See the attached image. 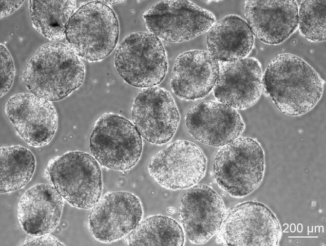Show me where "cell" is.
<instances>
[{
  "label": "cell",
  "mask_w": 326,
  "mask_h": 246,
  "mask_svg": "<svg viewBox=\"0 0 326 246\" xmlns=\"http://www.w3.org/2000/svg\"><path fill=\"white\" fill-rule=\"evenodd\" d=\"M5 113L17 135L29 145L48 144L57 125V115L51 101L32 93L22 92L11 97Z\"/></svg>",
  "instance_id": "5bb4252c"
},
{
  "label": "cell",
  "mask_w": 326,
  "mask_h": 246,
  "mask_svg": "<svg viewBox=\"0 0 326 246\" xmlns=\"http://www.w3.org/2000/svg\"><path fill=\"white\" fill-rule=\"evenodd\" d=\"M262 82L277 108L291 116L312 109L322 96L324 84L311 66L290 53L278 54L270 61Z\"/></svg>",
  "instance_id": "6da1fadb"
},
{
  "label": "cell",
  "mask_w": 326,
  "mask_h": 246,
  "mask_svg": "<svg viewBox=\"0 0 326 246\" xmlns=\"http://www.w3.org/2000/svg\"><path fill=\"white\" fill-rule=\"evenodd\" d=\"M45 178L69 204L91 209L101 198L102 174L98 161L90 154L67 152L49 160Z\"/></svg>",
  "instance_id": "277c9868"
},
{
  "label": "cell",
  "mask_w": 326,
  "mask_h": 246,
  "mask_svg": "<svg viewBox=\"0 0 326 246\" xmlns=\"http://www.w3.org/2000/svg\"><path fill=\"white\" fill-rule=\"evenodd\" d=\"M119 36L118 20L102 1L81 5L70 17L65 31L68 46L81 58L100 61L111 54Z\"/></svg>",
  "instance_id": "3957f363"
},
{
  "label": "cell",
  "mask_w": 326,
  "mask_h": 246,
  "mask_svg": "<svg viewBox=\"0 0 326 246\" xmlns=\"http://www.w3.org/2000/svg\"><path fill=\"white\" fill-rule=\"evenodd\" d=\"M63 205V197L53 185L35 184L24 193L19 201L20 224L30 236L48 234L57 226Z\"/></svg>",
  "instance_id": "d6986e66"
},
{
  "label": "cell",
  "mask_w": 326,
  "mask_h": 246,
  "mask_svg": "<svg viewBox=\"0 0 326 246\" xmlns=\"http://www.w3.org/2000/svg\"><path fill=\"white\" fill-rule=\"evenodd\" d=\"M24 1H0L1 18L8 16L17 10L24 3Z\"/></svg>",
  "instance_id": "4316f807"
},
{
  "label": "cell",
  "mask_w": 326,
  "mask_h": 246,
  "mask_svg": "<svg viewBox=\"0 0 326 246\" xmlns=\"http://www.w3.org/2000/svg\"><path fill=\"white\" fill-rule=\"evenodd\" d=\"M15 74L12 56L5 45L1 43V98L11 88Z\"/></svg>",
  "instance_id": "d4e9b609"
},
{
  "label": "cell",
  "mask_w": 326,
  "mask_h": 246,
  "mask_svg": "<svg viewBox=\"0 0 326 246\" xmlns=\"http://www.w3.org/2000/svg\"><path fill=\"white\" fill-rule=\"evenodd\" d=\"M281 229L272 211L255 201L239 203L226 212L217 233L225 245H278Z\"/></svg>",
  "instance_id": "ba28073f"
},
{
  "label": "cell",
  "mask_w": 326,
  "mask_h": 246,
  "mask_svg": "<svg viewBox=\"0 0 326 246\" xmlns=\"http://www.w3.org/2000/svg\"><path fill=\"white\" fill-rule=\"evenodd\" d=\"M325 1H303L298 10L301 35L311 42L325 40Z\"/></svg>",
  "instance_id": "cb8c5ba5"
},
{
  "label": "cell",
  "mask_w": 326,
  "mask_h": 246,
  "mask_svg": "<svg viewBox=\"0 0 326 246\" xmlns=\"http://www.w3.org/2000/svg\"><path fill=\"white\" fill-rule=\"evenodd\" d=\"M219 70V62L208 51L183 52L175 61L170 80L171 90L182 100L203 98L214 88Z\"/></svg>",
  "instance_id": "e0dca14e"
},
{
  "label": "cell",
  "mask_w": 326,
  "mask_h": 246,
  "mask_svg": "<svg viewBox=\"0 0 326 246\" xmlns=\"http://www.w3.org/2000/svg\"><path fill=\"white\" fill-rule=\"evenodd\" d=\"M206 158L195 143L177 140L151 158L148 171L161 186L176 190L189 188L204 176Z\"/></svg>",
  "instance_id": "30bf717a"
},
{
  "label": "cell",
  "mask_w": 326,
  "mask_h": 246,
  "mask_svg": "<svg viewBox=\"0 0 326 246\" xmlns=\"http://www.w3.org/2000/svg\"><path fill=\"white\" fill-rule=\"evenodd\" d=\"M146 26L160 40L179 43L207 31L216 22L214 14L188 1H164L143 14Z\"/></svg>",
  "instance_id": "9c48e42d"
},
{
  "label": "cell",
  "mask_w": 326,
  "mask_h": 246,
  "mask_svg": "<svg viewBox=\"0 0 326 246\" xmlns=\"http://www.w3.org/2000/svg\"><path fill=\"white\" fill-rule=\"evenodd\" d=\"M1 193L14 192L31 179L35 167L33 154L21 145L1 147Z\"/></svg>",
  "instance_id": "603a6c76"
},
{
  "label": "cell",
  "mask_w": 326,
  "mask_h": 246,
  "mask_svg": "<svg viewBox=\"0 0 326 246\" xmlns=\"http://www.w3.org/2000/svg\"><path fill=\"white\" fill-rule=\"evenodd\" d=\"M84 62L67 45H42L26 64L22 79L31 93L51 102L68 97L83 84Z\"/></svg>",
  "instance_id": "7a4b0ae2"
},
{
  "label": "cell",
  "mask_w": 326,
  "mask_h": 246,
  "mask_svg": "<svg viewBox=\"0 0 326 246\" xmlns=\"http://www.w3.org/2000/svg\"><path fill=\"white\" fill-rule=\"evenodd\" d=\"M184 232L171 217L152 215L140 221L127 239L129 245H183Z\"/></svg>",
  "instance_id": "7402d4cb"
},
{
  "label": "cell",
  "mask_w": 326,
  "mask_h": 246,
  "mask_svg": "<svg viewBox=\"0 0 326 246\" xmlns=\"http://www.w3.org/2000/svg\"><path fill=\"white\" fill-rule=\"evenodd\" d=\"M143 216L139 198L127 192H110L100 198L88 216L92 236L103 243L119 240L133 231Z\"/></svg>",
  "instance_id": "7c38bea8"
},
{
  "label": "cell",
  "mask_w": 326,
  "mask_h": 246,
  "mask_svg": "<svg viewBox=\"0 0 326 246\" xmlns=\"http://www.w3.org/2000/svg\"><path fill=\"white\" fill-rule=\"evenodd\" d=\"M114 64L126 83L143 88L159 84L165 78L168 68L161 40L147 32L127 34L119 45Z\"/></svg>",
  "instance_id": "8992f818"
},
{
  "label": "cell",
  "mask_w": 326,
  "mask_h": 246,
  "mask_svg": "<svg viewBox=\"0 0 326 246\" xmlns=\"http://www.w3.org/2000/svg\"><path fill=\"white\" fill-rule=\"evenodd\" d=\"M262 78L261 65L255 58L219 62L214 96L219 102L234 109H245L260 98Z\"/></svg>",
  "instance_id": "2e32d148"
},
{
  "label": "cell",
  "mask_w": 326,
  "mask_h": 246,
  "mask_svg": "<svg viewBox=\"0 0 326 246\" xmlns=\"http://www.w3.org/2000/svg\"><path fill=\"white\" fill-rule=\"evenodd\" d=\"M131 118L142 138L161 145L173 137L180 117L170 93L164 88L153 86L143 88L137 94Z\"/></svg>",
  "instance_id": "8fae6325"
},
{
  "label": "cell",
  "mask_w": 326,
  "mask_h": 246,
  "mask_svg": "<svg viewBox=\"0 0 326 246\" xmlns=\"http://www.w3.org/2000/svg\"><path fill=\"white\" fill-rule=\"evenodd\" d=\"M141 136L130 121L119 114H103L95 122L89 138V150L95 159L108 168L126 171L139 161Z\"/></svg>",
  "instance_id": "52a82bcc"
},
{
  "label": "cell",
  "mask_w": 326,
  "mask_h": 246,
  "mask_svg": "<svg viewBox=\"0 0 326 246\" xmlns=\"http://www.w3.org/2000/svg\"><path fill=\"white\" fill-rule=\"evenodd\" d=\"M21 245H64L58 239L48 234L35 236L25 240Z\"/></svg>",
  "instance_id": "484cf974"
},
{
  "label": "cell",
  "mask_w": 326,
  "mask_h": 246,
  "mask_svg": "<svg viewBox=\"0 0 326 246\" xmlns=\"http://www.w3.org/2000/svg\"><path fill=\"white\" fill-rule=\"evenodd\" d=\"M208 52L219 62L245 58L252 50L254 35L246 22L239 16L227 15L216 22L206 35Z\"/></svg>",
  "instance_id": "ffe728a7"
},
{
  "label": "cell",
  "mask_w": 326,
  "mask_h": 246,
  "mask_svg": "<svg viewBox=\"0 0 326 246\" xmlns=\"http://www.w3.org/2000/svg\"><path fill=\"white\" fill-rule=\"evenodd\" d=\"M188 131L196 140L207 145L221 147L236 139L245 128L237 110L213 100L193 105L185 116Z\"/></svg>",
  "instance_id": "9a60e30c"
},
{
  "label": "cell",
  "mask_w": 326,
  "mask_h": 246,
  "mask_svg": "<svg viewBox=\"0 0 326 246\" xmlns=\"http://www.w3.org/2000/svg\"><path fill=\"white\" fill-rule=\"evenodd\" d=\"M225 213L224 204L219 195L206 185L197 184L183 194L178 215L189 241L203 244L217 233Z\"/></svg>",
  "instance_id": "4fadbf2b"
},
{
  "label": "cell",
  "mask_w": 326,
  "mask_h": 246,
  "mask_svg": "<svg viewBox=\"0 0 326 246\" xmlns=\"http://www.w3.org/2000/svg\"><path fill=\"white\" fill-rule=\"evenodd\" d=\"M265 171L264 153L255 139L241 137L216 155L213 174L218 186L235 198L245 197L260 184Z\"/></svg>",
  "instance_id": "5b68a950"
},
{
  "label": "cell",
  "mask_w": 326,
  "mask_h": 246,
  "mask_svg": "<svg viewBox=\"0 0 326 246\" xmlns=\"http://www.w3.org/2000/svg\"><path fill=\"white\" fill-rule=\"evenodd\" d=\"M75 1H30L29 9L33 27L51 41L63 39L74 12Z\"/></svg>",
  "instance_id": "44dd1931"
},
{
  "label": "cell",
  "mask_w": 326,
  "mask_h": 246,
  "mask_svg": "<svg viewBox=\"0 0 326 246\" xmlns=\"http://www.w3.org/2000/svg\"><path fill=\"white\" fill-rule=\"evenodd\" d=\"M103 3H105L107 5H112V4H117L119 3H121L122 2V1H102Z\"/></svg>",
  "instance_id": "83f0119b"
},
{
  "label": "cell",
  "mask_w": 326,
  "mask_h": 246,
  "mask_svg": "<svg viewBox=\"0 0 326 246\" xmlns=\"http://www.w3.org/2000/svg\"><path fill=\"white\" fill-rule=\"evenodd\" d=\"M244 14L253 35L267 44H281L298 27L295 1H246Z\"/></svg>",
  "instance_id": "ac0fdd59"
}]
</instances>
